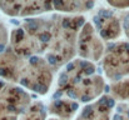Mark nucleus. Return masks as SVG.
<instances>
[{"instance_id": "f257e3e1", "label": "nucleus", "mask_w": 129, "mask_h": 120, "mask_svg": "<svg viewBox=\"0 0 129 120\" xmlns=\"http://www.w3.org/2000/svg\"><path fill=\"white\" fill-rule=\"evenodd\" d=\"M84 24L82 15L55 13L28 18L9 34V48L24 58H43L58 71L74 59Z\"/></svg>"}, {"instance_id": "f03ea898", "label": "nucleus", "mask_w": 129, "mask_h": 120, "mask_svg": "<svg viewBox=\"0 0 129 120\" xmlns=\"http://www.w3.org/2000/svg\"><path fill=\"white\" fill-rule=\"evenodd\" d=\"M56 71L43 58H24L15 54L9 46L0 54V79L16 83L20 88L46 94Z\"/></svg>"}, {"instance_id": "7ed1b4c3", "label": "nucleus", "mask_w": 129, "mask_h": 120, "mask_svg": "<svg viewBox=\"0 0 129 120\" xmlns=\"http://www.w3.org/2000/svg\"><path fill=\"white\" fill-rule=\"evenodd\" d=\"M105 89V80L98 73L94 63L84 59H73L59 73L56 96H65L77 103H93Z\"/></svg>"}, {"instance_id": "20e7f679", "label": "nucleus", "mask_w": 129, "mask_h": 120, "mask_svg": "<svg viewBox=\"0 0 129 120\" xmlns=\"http://www.w3.org/2000/svg\"><path fill=\"white\" fill-rule=\"evenodd\" d=\"M95 0H0V11L11 18H35L59 11L79 15L93 9Z\"/></svg>"}, {"instance_id": "39448f33", "label": "nucleus", "mask_w": 129, "mask_h": 120, "mask_svg": "<svg viewBox=\"0 0 129 120\" xmlns=\"http://www.w3.org/2000/svg\"><path fill=\"white\" fill-rule=\"evenodd\" d=\"M100 69L110 83L129 78V41L109 43L100 59Z\"/></svg>"}, {"instance_id": "423d86ee", "label": "nucleus", "mask_w": 129, "mask_h": 120, "mask_svg": "<svg viewBox=\"0 0 129 120\" xmlns=\"http://www.w3.org/2000/svg\"><path fill=\"white\" fill-rule=\"evenodd\" d=\"M30 104V95L23 88L0 79V120H16Z\"/></svg>"}, {"instance_id": "0eeeda50", "label": "nucleus", "mask_w": 129, "mask_h": 120, "mask_svg": "<svg viewBox=\"0 0 129 120\" xmlns=\"http://www.w3.org/2000/svg\"><path fill=\"white\" fill-rule=\"evenodd\" d=\"M104 50L105 48H104L103 40L98 35L93 24L85 21V24L83 25L78 35L77 54L79 55L80 59L95 63L102 59Z\"/></svg>"}, {"instance_id": "6e6552de", "label": "nucleus", "mask_w": 129, "mask_h": 120, "mask_svg": "<svg viewBox=\"0 0 129 120\" xmlns=\"http://www.w3.org/2000/svg\"><path fill=\"white\" fill-rule=\"evenodd\" d=\"M91 24L102 40L105 41H114L123 34L120 16L110 9H99L94 14Z\"/></svg>"}, {"instance_id": "1a4fd4ad", "label": "nucleus", "mask_w": 129, "mask_h": 120, "mask_svg": "<svg viewBox=\"0 0 129 120\" xmlns=\"http://www.w3.org/2000/svg\"><path fill=\"white\" fill-rule=\"evenodd\" d=\"M115 100L110 95H102L82 110L77 120H110Z\"/></svg>"}, {"instance_id": "9d476101", "label": "nucleus", "mask_w": 129, "mask_h": 120, "mask_svg": "<svg viewBox=\"0 0 129 120\" xmlns=\"http://www.w3.org/2000/svg\"><path fill=\"white\" fill-rule=\"evenodd\" d=\"M78 108H79V103H77L69 98H65V96L54 95V98L50 103L49 110L51 114L59 116L60 119H69L70 116H73L77 113Z\"/></svg>"}, {"instance_id": "9b49d317", "label": "nucleus", "mask_w": 129, "mask_h": 120, "mask_svg": "<svg viewBox=\"0 0 129 120\" xmlns=\"http://www.w3.org/2000/svg\"><path fill=\"white\" fill-rule=\"evenodd\" d=\"M109 93L114 100H119L122 103L129 101V78L119 80L117 83H110Z\"/></svg>"}, {"instance_id": "f8f14e48", "label": "nucleus", "mask_w": 129, "mask_h": 120, "mask_svg": "<svg viewBox=\"0 0 129 120\" xmlns=\"http://www.w3.org/2000/svg\"><path fill=\"white\" fill-rule=\"evenodd\" d=\"M45 119V108L43 103L34 101L30 104L26 110L21 114V120H44Z\"/></svg>"}, {"instance_id": "ddd939ff", "label": "nucleus", "mask_w": 129, "mask_h": 120, "mask_svg": "<svg viewBox=\"0 0 129 120\" xmlns=\"http://www.w3.org/2000/svg\"><path fill=\"white\" fill-rule=\"evenodd\" d=\"M113 120H129V101L120 103L115 106Z\"/></svg>"}, {"instance_id": "4468645a", "label": "nucleus", "mask_w": 129, "mask_h": 120, "mask_svg": "<svg viewBox=\"0 0 129 120\" xmlns=\"http://www.w3.org/2000/svg\"><path fill=\"white\" fill-rule=\"evenodd\" d=\"M107 3L114 9H129V0H107Z\"/></svg>"}, {"instance_id": "2eb2a0df", "label": "nucleus", "mask_w": 129, "mask_h": 120, "mask_svg": "<svg viewBox=\"0 0 129 120\" xmlns=\"http://www.w3.org/2000/svg\"><path fill=\"white\" fill-rule=\"evenodd\" d=\"M120 20H122V26H123V34L129 40V11L123 13V15L120 16Z\"/></svg>"}, {"instance_id": "dca6fc26", "label": "nucleus", "mask_w": 129, "mask_h": 120, "mask_svg": "<svg viewBox=\"0 0 129 120\" xmlns=\"http://www.w3.org/2000/svg\"><path fill=\"white\" fill-rule=\"evenodd\" d=\"M53 120H60V119H53Z\"/></svg>"}]
</instances>
